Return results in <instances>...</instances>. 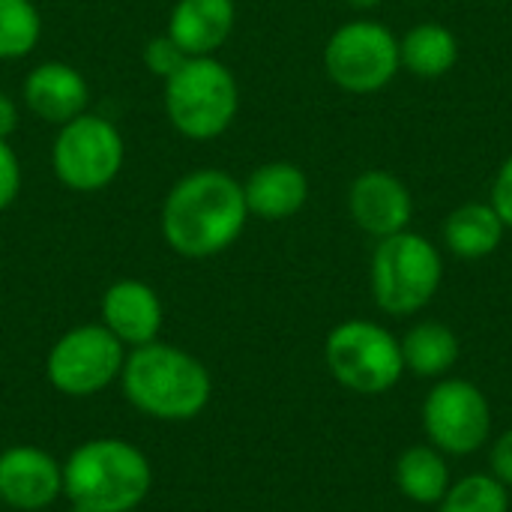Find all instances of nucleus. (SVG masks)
<instances>
[{
    "label": "nucleus",
    "mask_w": 512,
    "mask_h": 512,
    "mask_svg": "<svg viewBox=\"0 0 512 512\" xmlns=\"http://www.w3.org/2000/svg\"><path fill=\"white\" fill-rule=\"evenodd\" d=\"M249 216L264 222H282L297 216L309 201V177L300 165L276 159L258 165L243 183Z\"/></svg>",
    "instance_id": "nucleus-15"
},
{
    "label": "nucleus",
    "mask_w": 512,
    "mask_h": 512,
    "mask_svg": "<svg viewBox=\"0 0 512 512\" xmlns=\"http://www.w3.org/2000/svg\"><path fill=\"white\" fill-rule=\"evenodd\" d=\"M15 129H18V102L9 93H0V141H9Z\"/></svg>",
    "instance_id": "nucleus-27"
},
{
    "label": "nucleus",
    "mask_w": 512,
    "mask_h": 512,
    "mask_svg": "<svg viewBox=\"0 0 512 512\" xmlns=\"http://www.w3.org/2000/svg\"><path fill=\"white\" fill-rule=\"evenodd\" d=\"M153 486L150 459L123 438H90L63 462V498L81 512L138 510Z\"/></svg>",
    "instance_id": "nucleus-3"
},
{
    "label": "nucleus",
    "mask_w": 512,
    "mask_h": 512,
    "mask_svg": "<svg viewBox=\"0 0 512 512\" xmlns=\"http://www.w3.org/2000/svg\"><path fill=\"white\" fill-rule=\"evenodd\" d=\"M396 486L399 492L423 507L441 504V498L450 489V468L447 459L438 447L432 444H417L408 447L399 459H396Z\"/></svg>",
    "instance_id": "nucleus-20"
},
{
    "label": "nucleus",
    "mask_w": 512,
    "mask_h": 512,
    "mask_svg": "<svg viewBox=\"0 0 512 512\" xmlns=\"http://www.w3.org/2000/svg\"><path fill=\"white\" fill-rule=\"evenodd\" d=\"M399 60L417 78H444L459 60V39L438 21H423L399 39Z\"/></svg>",
    "instance_id": "nucleus-18"
},
{
    "label": "nucleus",
    "mask_w": 512,
    "mask_h": 512,
    "mask_svg": "<svg viewBox=\"0 0 512 512\" xmlns=\"http://www.w3.org/2000/svg\"><path fill=\"white\" fill-rule=\"evenodd\" d=\"M165 309L159 294L141 279H117L102 294V327L126 348H141L159 339Z\"/></svg>",
    "instance_id": "nucleus-14"
},
{
    "label": "nucleus",
    "mask_w": 512,
    "mask_h": 512,
    "mask_svg": "<svg viewBox=\"0 0 512 512\" xmlns=\"http://www.w3.org/2000/svg\"><path fill=\"white\" fill-rule=\"evenodd\" d=\"M354 9H375V6H381L384 0H348Z\"/></svg>",
    "instance_id": "nucleus-28"
},
{
    "label": "nucleus",
    "mask_w": 512,
    "mask_h": 512,
    "mask_svg": "<svg viewBox=\"0 0 512 512\" xmlns=\"http://www.w3.org/2000/svg\"><path fill=\"white\" fill-rule=\"evenodd\" d=\"M507 225L501 222V216L495 213L492 204L483 201H468L462 207H456L447 222H444V246L465 261H480L486 255H492L501 240H504Z\"/></svg>",
    "instance_id": "nucleus-17"
},
{
    "label": "nucleus",
    "mask_w": 512,
    "mask_h": 512,
    "mask_svg": "<svg viewBox=\"0 0 512 512\" xmlns=\"http://www.w3.org/2000/svg\"><path fill=\"white\" fill-rule=\"evenodd\" d=\"M120 384L132 408L165 423L195 420L213 396L207 366L189 351L159 339L126 354Z\"/></svg>",
    "instance_id": "nucleus-2"
},
{
    "label": "nucleus",
    "mask_w": 512,
    "mask_h": 512,
    "mask_svg": "<svg viewBox=\"0 0 512 512\" xmlns=\"http://www.w3.org/2000/svg\"><path fill=\"white\" fill-rule=\"evenodd\" d=\"M423 429L444 456H471L492 435V405L465 378L438 381L423 402Z\"/></svg>",
    "instance_id": "nucleus-10"
},
{
    "label": "nucleus",
    "mask_w": 512,
    "mask_h": 512,
    "mask_svg": "<svg viewBox=\"0 0 512 512\" xmlns=\"http://www.w3.org/2000/svg\"><path fill=\"white\" fill-rule=\"evenodd\" d=\"M348 213L357 228L381 240L408 231V222L414 216V198L396 174L384 168H369L357 174L348 189Z\"/></svg>",
    "instance_id": "nucleus-12"
},
{
    "label": "nucleus",
    "mask_w": 512,
    "mask_h": 512,
    "mask_svg": "<svg viewBox=\"0 0 512 512\" xmlns=\"http://www.w3.org/2000/svg\"><path fill=\"white\" fill-rule=\"evenodd\" d=\"M126 162V144L120 129L102 114H78L57 129L51 147L54 177L72 192L108 189Z\"/></svg>",
    "instance_id": "nucleus-7"
},
{
    "label": "nucleus",
    "mask_w": 512,
    "mask_h": 512,
    "mask_svg": "<svg viewBox=\"0 0 512 512\" xmlns=\"http://www.w3.org/2000/svg\"><path fill=\"white\" fill-rule=\"evenodd\" d=\"M42 39V15L33 0H0V60L27 57Z\"/></svg>",
    "instance_id": "nucleus-21"
},
{
    "label": "nucleus",
    "mask_w": 512,
    "mask_h": 512,
    "mask_svg": "<svg viewBox=\"0 0 512 512\" xmlns=\"http://www.w3.org/2000/svg\"><path fill=\"white\" fill-rule=\"evenodd\" d=\"M438 512H510V489L492 474H468L447 489Z\"/></svg>",
    "instance_id": "nucleus-22"
},
{
    "label": "nucleus",
    "mask_w": 512,
    "mask_h": 512,
    "mask_svg": "<svg viewBox=\"0 0 512 512\" xmlns=\"http://www.w3.org/2000/svg\"><path fill=\"white\" fill-rule=\"evenodd\" d=\"M399 345L405 372H414L417 378H441L459 360V336L441 321L414 324Z\"/></svg>",
    "instance_id": "nucleus-19"
},
{
    "label": "nucleus",
    "mask_w": 512,
    "mask_h": 512,
    "mask_svg": "<svg viewBox=\"0 0 512 512\" xmlns=\"http://www.w3.org/2000/svg\"><path fill=\"white\" fill-rule=\"evenodd\" d=\"M21 183H24V171H21L18 153L12 150L9 141H0V213L18 201Z\"/></svg>",
    "instance_id": "nucleus-24"
},
{
    "label": "nucleus",
    "mask_w": 512,
    "mask_h": 512,
    "mask_svg": "<svg viewBox=\"0 0 512 512\" xmlns=\"http://www.w3.org/2000/svg\"><path fill=\"white\" fill-rule=\"evenodd\" d=\"M444 279L438 246L414 231L381 237L372 252L369 282L381 312L408 318L432 303Z\"/></svg>",
    "instance_id": "nucleus-5"
},
{
    "label": "nucleus",
    "mask_w": 512,
    "mask_h": 512,
    "mask_svg": "<svg viewBox=\"0 0 512 512\" xmlns=\"http://www.w3.org/2000/svg\"><path fill=\"white\" fill-rule=\"evenodd\" d=\"M492 477H498L507 489H512V429H507L495 444H492Z\"/></svg>",
    "instance_id": "nucleus-26"
},
{
    "label": "nucleus",
    "mask_w": 512,
    "mask_h": 512,
    "mask_svg": "<svg viewBox=\"0 0 512 512\" xmlns=\"http://www.w3.org/2000/svg\"><path fill=\"white\" fill-rule=\"evenodd\" d=\"M324 69L327 78L345 93H357V96L378 93L402 69L399 39L381 21L372 18L348 21L339 30H333V36L327 39Z\"/></svg>",
    "instance_id": "nucleus-8"
},
{
    "label": "nucleus",
    "mask_w": 512,
    "mask_h": 512,
    "mask_svg": "<svg viewBox=\"0 0 512 512\" xmlns=\"http://www.w3.org/2000/svg\"><path fill=\"white\" fill-rule=\"evenodd\" d=\"M72 512H81V510H72Z\"/></svg>",
    "instance_id": "nucleus-29"
},
{
    "label": "nucleus",
    "mask_w": 512,
    "mask_h": 512,
    "mask_svg": "<svg viewBox=\"0 0 512 512\" xmlns=\"http://www.w3.org/2000/svg\"><path fill=\"white\" fill-rule=\"evenodd\" d=\"M324 363L330 375L357 396H381L405 375L399 339L387 327L363 318L342 321L330 330L324 342Z\"/></svg>",
    "instance_id": "nucleus-6"
},
{
    "label": "nucleus",
    "mask_w": 512,
    "mask_h": 512,
    "mask_svg": "<svg viewBox=\"0 0 512 512\" xmlns=\"http://www.w3.org/2000/svg\"><path fill=\"white\" fill-rule=\"evenodd\" d=\"M495 213L501 216V222L512 228V153L504 159L498 177H495V186H492V201Z\"/></svg>",
    "instance_id": "nucleus-25"
},
{
    "label": "nucleus",
    "mask_w": 512,
    "mask_h": 512,
    "mask_svg": "<svg viewBox=\"0 0 512 512\" xmlns=\"http://www.w3.org/2000/svg\"><path fill=\"white\" fill-rule=\"evenodd\" d=\"M63 498V465L33 444H15L0 453V501L9 510H48Z\"/></svg>",
    "instance_id": "nucleus-11"
},
{
    "label": "nucleus",
    "mask_w": 512,
    "mask_h": 512,
    "mask_svg": "<svg viewBox=\"0 0 512 512\" xmlns=\"http://www.w3.org/2000/svg\"><path fill=\"white\" fill-rule=\"evenodd\" d=\"M237 24L234 0H177L168 15V36L186 57H216Z\"/></svg>",
    "instance_id": "nucleus-16"
},
{
    "label": "nucleus",
    "mask_w": 512,
    "mask_h": 512,
    "mask_svg": "<svg viewBox=\"0 0 512 512\" xmlns=\"http://www.w3.org/2000/svg\"><path fill=\"white\" fill-rule=\"evenodd\" d=\"M126 363V345L102 324L66 330L45 357L48 384L72 399H87L111 387Z\"/></svg>",
    "instance_id": "nucleus-9"
},
{
    "label": "nucleus",
    "mask_w": 512,
    "mask_h": 512,
    "mask_svg": "<svg viewBox=\"0 0 512 512\" xmlns=\"http://www.w3.org/2000/svg\"><path fill=\"white\" fill-rule=\"evenodd\" d=\"M21 96L33 117H39L51 126H63L87 111L90 84L81 75V69H75L72 63L45 60L27 72V78L21 84Z\"/></svg>",
    "instance_id": "nucleus-13"
},
{
    "label": "nucleus",
    "mask_w": 512,
    "mask_h": 512,
    "mask_svg": "<svg viewBox=\"0 0 512 512\" xmlns=\"http://www.w3.org/2000/svg\"><path fill=\"white\" fill-rule=\"evenodd\" d=\"M171 126L192 141H213L240 111V84L219 57H189L162 90Z\"/></svg>",
    "instance_id": "nucleus-4"
},
{
    "label": "nucleus",
    "mask_w": 512,
    "mask_h": 512,
    "mask_svg": "<svg viewBox=\"0 0 512 512\" xmlns=\"http://www.w3.org/2000/svg\"><path fill=\"white\" fill-rule=\"evenodd\" d=\"M144 66L156 75V78H171L189 57L183 54V48L168 36V33H162V36H153L147 45H144Z\"/></svg>",
    "instance_id": "nucleus-23"
},
{
    "label": "nucleus",
    "mask_w": 512,
    "mask_h": 512,
    "mask_svg": "<svg viewBox=\"0 0 512 512\" xmlns=\"http://www.w3.org/2000/svg\"><path fill=\"white\" fill-rule=\"evenodd\" d=\"M249 207L243 183L222 168H195L165 195L159 231L180 258L204 261L231 249L246 231Z\"/></svg>",
    "instance_id": "nucleus-1"
}]
</instances>
